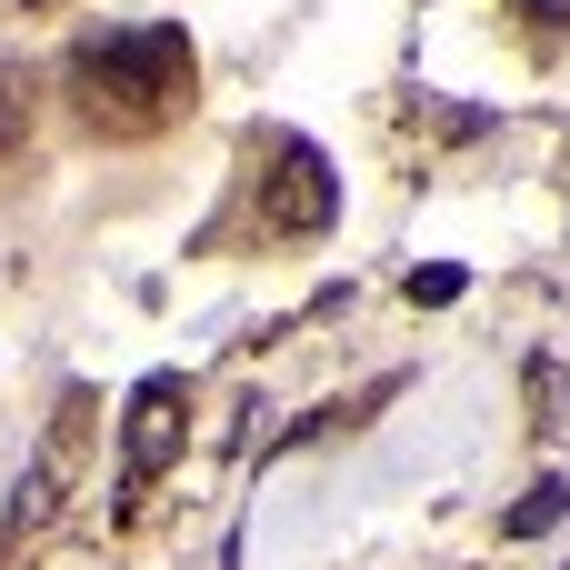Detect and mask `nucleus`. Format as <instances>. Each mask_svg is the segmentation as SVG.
Here are the masks:
<instances>
[{"label":"nucleus","instance_id":"nucleus-8","mask_svg":"<svg viewBox=\"0 0 570 570\" xmlns=\"http://www.w3.org/2000/svg\"><path fill=\"white\" fill-rule=\"evenodd\" d=\"M521 10H531V20H570V0H521Z\"/></svg>","mask_w":570,"mask_h":570},{"label":"nucleus","instance_id":"nucleus-2","mask_svg":"<svg viewBox=\"0 0 570 570\" xmlns=\"http://www.w3.org/2000/svg\"><path fill=\"white\" fill-rule=\"evenodd\" d=\"M90 421H100V401L90 391H70L60 401V421H50V441L30 451V471H20V501H10V521H0V561L30 541V531H50V511L70 501V481H80V461H90Z\"/></svg>","mask_w":570,"mask_h":570},{"label":"nucleus","instance_id":"nucleus-1","mask_svg":"<svg viewBox=\"0 0 570 570\" xmlns=\"http://www.w3.org/2000/svg\"><path fill=\"white\" fill-rule=\"evenodd\" d=\"M70 90L90 130H160L190 110V40L180 30H110L70 50Z\"/></svg>","mask_w":570,"mask_h":570},{"label":"nucleus","instance_id":"nucleus-5","mask_svg":"<svg viewBox=\"0 0 570 570\" xmlns=\"http://www.w3.org/2000/svg\"><path fill=\"white\" fill-rule=\"evenodd\" d=\"M561 511H570V481H531V491L501 511V541H541V531H561Z\"/></svg>","mask_w":570,"mask_h":570},{"label":"nucleus","instance_id":"nucleus-4","mask_svg":"<svg viewBox=\"0 0 570 570\" xmlns=\"http://www.w3.org/2000/svg\"><path fill=\"white\" fill-rule=\"evenodd\" d=\"M180 421H190V391H180V371H150V381L130 391V421H120V481H130V491H150V481L170 471V451H180Z\"/></svg>","mask_w":570,"mask_h":570},{"label":"nucleus","instance_id":"nucleus-6","mask_svg":"<svg viewBox=\"0 0 570 570\" xmlns=\"http://www.w3.org/2000/svg\"><path fill=\"white\" fill-rule=\"evenodd\" d=\"M461 291H471V281H461L451 261H431V271H411V301H421V311H451Z\"/></svg>","mask_w":570,"mask_h":570},{"label":"nucleus","instance_id":"nucleus-7","mask_svg":"<svg viewBox=\"0 0 570 570\" xmlns=\"http://www.w3.org/2000/svg\"><path fill=\"white\" fill-rule=\"evenodd\" d=\"M20 130H30V100H20V70H0V160L20 150Z\"/></svg>","mask_w":570,"mask_h":570},{"label":"nucleus","instance_id":"nucleus-3","mask_svg":"<svg viewBox=\"0 0 570 570\" xmlns=\"http://www.w3.org/2000/svg\"><path fill=\"white\" fill-rule=\"evenodd\" d=\"M271 160H281V170H261V220H271L281 240L331 230V210H341V170H331L311 140H271Z\"/></svg>","mask_w":570,"mask_h":570},{"label":"nucleus","instance_id":"nucleus-9","mask_svg":"<svg viewBox=\"0 0 570 570\" xmlns=\"http://www.w3.org/2000/svg\"><path fill=\"white\" fill-rule=\"evenodd\" d=\"M561 570H570V561H561Z\"/></svg>","mask_w":570,"mask_h":570}]
</instances>
